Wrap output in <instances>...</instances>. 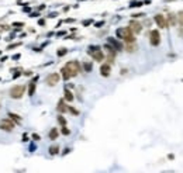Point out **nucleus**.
<instances>
[{"label":"nucleus","mask_w":183,"mask_h":173,"mask_svg":"<svg viewBox=\"0 0 183 173\" xmlns=\"http://www.w3.org/2000/svg\"><path fill=\"white\" fill-rule=\"evenodd\" d=\"M115 35L120 41H124L126 44H135L137 38L134 35V32L130 30V27H120L115 30Z\"/></svg>","instance_id":"1"},{"label":"nucleus","mask_w":183,"mask_h":173,"mask_svg":"<svg viewBox=\"0 0 183 173\" xmlns=\"http://www.w3.org/2000/svg\"><path fill=\"white\" fill-rule=\"evenodd\" d=\"M65 68L68 69V72L71 73L72 78H75V76H78V75L82 72V65L78 62V61H68L66 64H65Z\"/></svg>","instance_id":"2"},{"label":"nucleus","mask_w":183,"mask_h":173,"mask_svg":"<svg viewBox=\"0 0 183 173\" xmlns=\"http://www.w3.org/2000/svg\"><path fill=\"white\" fill-rule=\"evenodd\" d=\"M25 89H27V86H25V85H16V86H13V87L9 90V96H10V99H14V100L21 99L23 96H24V93H25Z\"/></svg>","instance_id":"3"},{"label":"nucleus","mask_w":183,"mask_h":173,"mask_svg":"<svg viewBox=\"0 0 183 173\" xmlns=\"http://www.w3.org/2000/svg\"><path fill=\"white\" fill-rule=\"evenodd\" d=\"M16 128V124L10 120V118H2L0 120V130L4 131V132H11V131Z\"/></svg>","instance_id":"4"},{"label":"nucleus","mask_w":183,"mask_h":173,"mask_svg":"<svg viewBox=\"0 0 183 173\" xmlns=\"http://www.w3.org/2000/svg\"><path fill=\"white\" fill-rule=\"evenodd\" d=\"M162 41V37H161V32L158 30H151L149 31V44L151 46H158Z\"/></svg>","instance_id":"5"},{"label":"nucleus","mask_w":183,"mask_h":173,"mask_svg":"<svg viewBox=\"0 0 183 173\" xmlns=\"http://www.w3.org/2000/svg\"><path fill=\"white\" fill-rule=\"evenodd\" d=\"M59 80H61V75L58 73V72H52V73H49L45 78V83L48 86H56L59 83Z\"/></svg>","instance_id":"6"},{"label":"nucleus","mask_w":183,"mask_h":173,"mask_svg":"<svg viewBox=\"0 0 183 173\" xmlns=\"http://www.w3.org/2000/svg\"><path fill=\"white\" fill-rule=\"evenodd\" d=\"M154 21H155V24L158 25L159 28H168L169 27V23H168V20H166V17L163 14H155L154 16Z\"/></svg>","instance_id":"7"},{"label":"nucleus","mask_w":183,"mask_h":173,"mask_svg":"<svg viewBox=\"0 0 183 173\" xmlns=\"http://www.w3.org/2000/svg\"><path fill=\"white\" fill-rule=\"evenodd\" d=\"M92 56V59L94 61V62H103L104 59H106V55H104V52H103V49H96V51H89L87 52Z\"/></svg>","instance_id":"8"},{"label":"nucleus","mask_w":183,"mask_h":173,"mask_svg":"<svg viewBox=\"0 0 183 173\" xmlns=\"http://www.w3.org/2000/svg\"><path fill=\"white\" fill-rule=\"evenodd\" d=\"M107 44H110V45H111L117 52L124 51V45H123V42L120 41V39L114 38V37H107Z\"/></svg>","instance_id":"9"},{"label":"nucleus","mask_w":183,"mask_h":173,"mask_svg":"<svg viewBox=\"0 0 183 173\" xmlns=\"http://www.w3.org/2000/svg\"><path fill=\"white\" fill-rule=\"evenodd\" d=\"M38 79H40V76L37 75V76H34L32 78V80L28 83V86H27V93H28L30 97H32V96L35 94V90H37V82H38Z\"/></svg>","instance_id":"10"},{"label":"nucleus","mask_w":183,"mask_h":173,"mask_svg":"<svg viewBox=\"0 0 183 173\" xmlns=\"http://www.w3.org/2000/svg\"><path fill=\"white\" fill-rule=\"evenodd\" d=\"M128 27H130V30L134 32V35H135V34H140V32L142 31V24H141L140 21L134 20V18L128 23Z\"/></svg>","instance_id":"11"},{"label":"nucleus","mask_w":183,"mask_h":173,"mask_svg":"<svg viewBox=\"0 0 183 173\" xmlns=\"http://www.w3.org/2000/svg\"><path fill=\"white\" fill-rule=\"evenodd\" d=\"M100 75L103 78H108L111 75V65L107 64V62H103L100 65Z\"/></svg>","instance_id":"12"},{"label":"nucleus","mask_w":183,"mask_h":173,"mask_svg":"<svg viewBox=\"0 0 183 173\" xmlns=\"http://www.w3.org/2000/svg\"><path fill=\"white\" fill-rule=\"evenodd\" d=\"M68 104H66V101H65L64 99H61L59 101H58L56 104V111L59 114H65V113H68Z\"/></svg>","instance_id":"13"},{"label":"nucleus","mask_w":183,"mask_h":173,"mask_svg":"<svg viewBox=\"0 0 183 173\" xmlns=\"http://www.w3.org/2000/svg\"><path fill=\"white\" fill-rule=\"evenodd\" d=\"M64 100L68 103H72L73 100H75V96H73V92H72L71 89L65 87L64 89Z\"/></svg>","instance_id":"14"},{"label":"nucleus","mask_w":183,"mask_h":173,"mask_svg":"<svg viewBox=\"0 0 183 173\" xmlns=\"http://www.w3.org/2000/svg\"><path fill=\"white\" fill-rule=\"evenodd\" d=\"M7 117H9V118H10L11 121H13V123L16 124V125H20V124H21V121H23V118H21V117H20V116H18V114H16V113H11V111L7 114Z\"/></svg>","instance_id":"15"},{"label":"nucleus","mask_w":183,"mask_h":173,"mask_svg":"<svg viewBox=\"0 0 183 173\" xmlns=\"http://www.w3.org/2000/svg\"><path fill=\"white\" fill-rule=\"evenodd\" d=\"M82 69H83V72H86V73H90V72L93 71V62H92V61H83Z\"/></svg>","instance_id":"16"},{"label":"nucleus","mask_w":183,"mask_h":173,"mask_svg":"<svg viewBox=\"0 0 183 173\" xmlns=\"http://www.w3.org/2000/svg\"><path fill=\"white\" fill-rule=\"evenodd\" d=\"M58 137H59V130L58 128H51L49 132H48V139L55 141V139H58Z\"/></svg>","instance_id":"17"},{"label":"nucleus","mask_w":183,"mask_h":173,"mask_svg":"<svg viewBox=\"0 0 183 173\" xmlns=\"http://www.w3.org/2000/svg\"><path fill=\"white\" fill-rule=\"evenodd\" d=\"M61 148H59V145H51L49 148H48V153H49L51 156H55L58 155V153H61Z\"/></svg>","instance_id":"18"},{"label":"nucleus","mask_w":183,"mask_h":173,"mask_svg":"<svg viewBox=\"0 0 183 173\" xmlns=\"http://www.w3.org/2000/svg\"><path fill=\"white\" fill-rule=\"evenodd\" d=\"M59 72H61L59 75H61V78L64 79V80H69V79H72L71 73L68 72V69H66L65 66H62V68H61V71H59Z\"/></svg>","instance_id":"19"},{"label":"nucleus","mask_w":183,"mask_h":173,"mask_svg":"<svg viewBox=\"0 0 183 173\" xmlns=\"http://www.w3.org/2000/svg\"><path fill=\"white\" fill-rule=\"evenodd\" d=\"M166 20H168L169 25H176L177 24V17H176L175 14H169L168 17H166Z\"/></svg>","instance_id":"20"},{"label":"nucleus","mask_w":183,"mask_h":173,"mask_svg":"<svg viewBox=\"0 0 183 173\" xmlns=\"http://www.w3.org/2000/svg\"><path fill=\"white\" fill-rule=\"evenodd\" d=\"M56 121H58V124H59L61 127H65V125H66V123H68V121H66V118L64 117V114H58Z\"/></svg>","instance_id":"21"},{"label":"nucleus","mask_w":183,"mask_h":173,"mask_svg":"<svg viewBox=\"0 0 183 173\" xmlns=\"http://www.w3.org/2000/svg\"><path fill=\"white\" fill-rule=\"evenodd\" d=\"M124 49L127 51V52H130V53H133V52H135L138 48H137V45L135 44H127L126 46H124Z\"/></svg>","instance_id":"22"},{"label":"nucleus","mask_w":183,"mask_h":173,"mask_svg":"<svg viewBox=\"0 0 183 173\" xmlns=\"http://www.w3.org/2000/svg\"><path fill=\"white\" fill-rule=\"evenodd\" d=\"M144 4V2H141V0H134V2H131V4H130L128 7L130 9H134V7H141Z\"/></svg>","instance_id":"23"},{"label":"nucleus","mask_w":183,"mask_h":173,"mask_svg":"<svg viewBox=\"0 0 183 173\" xmlns=\"http://www.w3.org/2000/svg\"><path fill=\"white\" fill-rule=\"evenodd\" d=\"M66 53H68V48H59V49L56 51V56L62 58V56H65Z\"/></svg>","instance_id":"24"},{"label":"nucleus","mask_w":183,"mask_h":173,"mask_svg":"<svg viewBox=\"0 0 183 173\" xmlns=\"http://www.w3.org/2000/svg\"><path fill=\"white\" fill-rule=\"evenodd\" d=\"M59 132H61L62 135H65V137H68V135H71L72 131L69 130V128L66 127V125H65V127H61V131H59Z\"/></svg>","instance_id":"25"},{"label":"nucleus","mask_w":183,"mask_h":173,"mask_svg":"<svg viewBox=\"0 0 183 173\" xmlns=\"http://www.w3.org/2000/svg\"><path fill=\"white\" fill-rule=\"evenodd\" d=\"M176 17H177V23H179V25L183 28V10L179 11V13L176 14Z\"/></svg>","instance_id":"26"},{"label":"nucleus","mask_w":183,"mask_h":173,"mask_svg":"<svg viewBox=\"0 0 183 173\" xmlns=\"http://www.w3.org/2000/svg\"><path fill=\"white\" fill-rule=\"evenodd\" d=\"M68 111H69V113H71V114H73V116H79V110H78V108H75V107H73V106H69L68 107Z\"/></svg>","instance_id":"27"},{"label":"nucleus","mask_w":183,"mask_h":173,"mask_svg":"<svg viewBox=\"0 0 183 173\" xmlns=\"http://www.w3.org/2000/svg\"><path fill=\"white\" fill-rule=\"evenodd\" d=\"M21 44H23V42H13V44H9V45H7V49L10 51V49H14V48H18V46H21Z\"/></svg>","instance_id":"28"},{"label":"nucleus","mask_w":183,"mask_h":173,"mask_svg":"<svg viewBox=\"0 0 183 173\" xmlns=\"http://www.w3.org/2000/svg\"><path fill=\"white\" fill-rule=\"evenodd\" d=\"M71 152H72V148H69V146H68V148H65L64 151L61 152V156H66V155H69Z\"/></svg>","instance_id":"29"},{"label":"nucleus","mask_w":183,"mask_h":173,"mask_svg":"<svg viewBox=\"0 0 183 173\" xmlns=\"http://www.w3.org/2000/svg\"><path fill=\"white\" fill-rule=\"evenodd\" d=\"M31 138H32V141L38 142V141L41 139V135H40V134H37V132H34V134H31Z\"/></svg>","instance_id":"30"},{"label":"nucleus","mask_w":183,"mask_h":173,"mask_svg":"<svg viewBox=\"0 0 183 173\" xmlns=\"http://www.w3.org/2000/svg\"><path fill=\"white\" fill-rule=\"evenodd\" d=\"M14 73H13V79H17V78H20V76H23V72L18 69V71H13Z\"/></svg>","instance_id":"31"},{"label":"nucleus","mask_w":183,"mask_h":173,"mask_svg":"<svg viewBox=\"0 0 183 173\" xmlns=\"http://www.w3.org/2000/svg\"><path fill=\"white\" fill-rule=\"evenodd\" d=\"M141 17H145V13H134V14H133L134 20H137V18H141Z\"/></svg>","instance_id":"32"},{"label":"nucleus","mask_w":183,"mask_h":173,"mask_svg":"<svg viewBox=\"0 0 183 173\" xmlns=\"http://www.w3.org/2000/svg\"><path fill=\"white\" fill-rule=\"evenodd\" d=\"M104 24H106V21H104V20H101V21L94 23V27H96V28H101V27H103Z\"/></svg>","instance_id":"33"},{"label":"nucleus","mask_w":183,"mask_h":173,"mask_svg":"<svg viewBox=\"0 0 183 173\" xmlns=\"http://www.w3.org/2000/svg\"><path fill=\"white\" fill-rule=\"evenodd\" d=\"M21 141H23V142H28V141H30V137H28V135H27V132H24V134H23V137H21Z\"/></svg>","instance_id":"34"},{"label":"nucleus","mask_w":183,"mask_h":173,"mask_svg":"<svg viewBox=\"0 0 183 173\" xmlns=\"http://www.w3.org/2000/svg\"><path fill=\"white\" fill-rule=\"evenodd\" d=\"M82 24H83V27H87V25L93 24V20H92V18H90V20H85V21H83Z\"/></svg>","instance_id":"35"},{"label":"nucleus","mask_w":183,"mask_h":173,"mask_svg":"<svg viewBox=\"0 0 183 173\" xmlns=\"http://www.w3.org/2000/svg\"><path fill=\"white\" fill-rule=\"evenodd\" d=\"M13 27H17V28H21V27H24V23H21V21L13 23Z\"/></svg>","instance_id":"36"},{"label":"nucleus","mask_w":183,"mask_h":173,"mask_svg":"<svg viewBox=\"0 0 183 173\" xmlns=\"http://www.w3.org/2000/svg\"><path fill=\"white\" fill-rule=\"evenodd\" d=\"M32 75H34L32 71H24L23 72V76H32Z\"/></svg>","instance_id":"37"},{"label":"nucleus","mask_w":183,"mask_h":173,"mask_svg":"<svg viewBox=\"0 0 183 173\" xmlns=\"http://www.w3.org/2000/svg\"><path fill=\"white\" fill-rule=\"evenodd\" d=\"M55 17H58V13H56V11H54V13H49V14H48V18H55Z\"/></svg>","instance_id":"38"},{"label":"nucleus","mask_w":183,"mask_h":173,"mask_svg":"<svg viewBox=\"0 0 183 173\" xmlns=\"http://www.w3.org/2000/svg\"><path fill=\"white\" fill-rule=\"evenodd\" d=\"M20 58H21V55H20V53H16V55H13V56H11V59H13V61H17V59H20Z\"/></svg>","instance_id":"39"},{"label":"nucleus","mask_w":183,"mask_h":173,"mask_svg":"<svg viewBox=\"0 0 183 173\" xmlns=\"http://www.w3.org/2000/svg\"><path fill=\"white\" fill-rule=\"evenodd\" d=\"M37 149V146H35V144H30V152H34Z\"/></svg>","instance_id":"40"},{"label":"nucleus","mask_w":183,"mask_h":173,"mask_svg":"<svg viewBox=\"0 0 183 173\" xmlns=\"http://www.w3.org/2000/svg\"><path fill=\"white\" fill-rule=\"evenodd\" d=\"M38 16H40V11H38V13H30V17L31 18H35V17H38Z\"/></svg>","instance_id":"41"},{"label":"nucleus","mask_w":183,"mask_h":173,"mask_svg":"<svg viewBox=\"0 0 183 173\" xmlns=\"http://www.w3.org/2000/svg\"><path fill=\"white\" fill-rule=\"evenodd\" d=\"M23 11H24V13H30V11H31V9H30L28 6H24V7H23Z\"/></svg>","instance_id":"42"},{"label":"nucleus","mask_w":183,"mask_h":173,"mask_svg":"<svg viewBox=\"0 0 183 173\" xmlns=\"http://www.w3.org/2000/svg\"><path fill=\"white\" fill-rule=\"evenodd\" d=\"M38 25H45V20H44V18H40V20H38Z\"/></svg>","instance_id":"43"},{"label":"nucleus","mask_w":183,"mask_h":173,"mask_svg":"<svg viewBox=\"0 0 183 173\" xmlns=\"http://www.w3.org/2000/svg\"><path fill=\"white\" fill-rule=\"evenodd\" d=\"M65 34H66V31H58L56 32V37H64Z\"/></svg>","instance_id":"44"},{"label":"nucleus","mask_w":183,"mask_h":173,"mask_svg":"<svg viewBox=\"0 0 183 173\" xmlns=\"http://www.w3.org/2000/svg\"><path fill=\"white\" fill-rule=\"evenodd\" d=\"M75 21V18H66V20H65V23H73Z\"/></svg>","instance_id":"45"},{"label":"nucleus","mask_w":183,"mask_h":173,"mask_svg":"<svg viewBox=\"0 0 183 173\" xmlns=\"http://www.w3.org/2000/svg\"><path fill=\"white\" fill-rule=\"evenodd\" d=\"M7 59H9L7 56H2V58H0V62H4V61H7Z\"/></svg>","instance_id":"46"},{"label":"nucleus","mask_w":183,"mask_h":173,"mask_svg":"<svg viewBox=\"0 0 183 173\" xmlns=\"http://www.w3.org/2000/svg\"><path fill=\"white\" fill-rule=\"evenodd\" d=\"M45 9V4H41L40 7H38V11H41V10H44Z\"/></svg>","instance_id":"47"},{"label":"nucleus","mask_w":183,"mask_h":173,"mask_svg":"<svg viewBox=\"0 0 183 173\" xmlns=\"http://www.w3.org/2000/svg\"><path fill=\"white\" fill-rule=\"evenodd\" d=\"M127 72H128V71H127V69H121V72H120V73H121V75H126Z\"/></svg>","instance_id":"48"},{"label":"nucleus","mask_w":183,"mask_h":173,"mask_svg":"<svg viewBox=\"0 0 183 173\" xmlns=\"http://www.w3.org/2000/svg\"><path fill=\"white\" fill-rule=\"evenodd\" d=\"M173 158H175V155H173V153H170V155H169V156H168V159H170V160H172V159H173Z\"/></svg>","instance_id":"49"},{"label":"nucleus","mask_w":183,"mask_h":173,"mask_svg":"<svg viewBox=\"0 0 183 173\" xmlns=\"http://www.w3.org/2000/svg\"><path fill=\"white\" fill-rule=\"evenodd\" d=\"M179 34H180V37H183V28L179 30Z\"/></svg>","instance_id":"50"},{"label":"nucleus","mask_w":183,"mask_h":173,"mask_svg":"<svg viewBox=\"0 0 183 173\" xmlns=\"http://www.w3.org/2000/svg\"><path fill=\"white\" fill-rule=\"evenodd\" d=\"M166 2H169V0H166Z\"/></svg>","instance_id":"51"},{"label":"nucleus","mask_w":183,"mask_h":173,"mask_svg":"<svg viewBox=\"0 0 183 173\" xmlns=\"http://www.w3.org/2000/svg\"><path fill=\"white\" fill-rule=\"evenodd\" d=\"M0 107H2V104H0Z\"/></svg>","instance_id":"52"}]
</instances>
